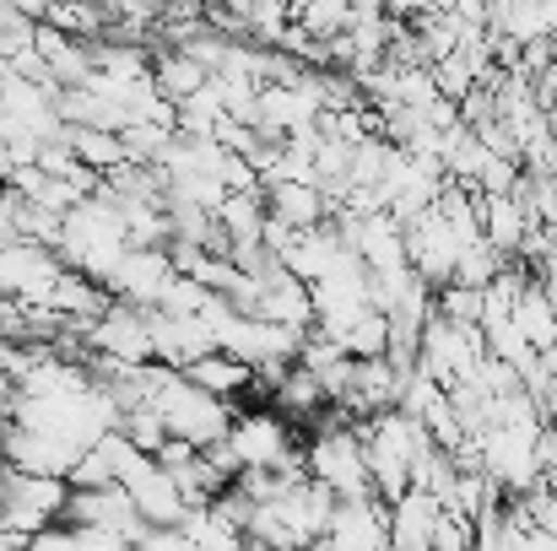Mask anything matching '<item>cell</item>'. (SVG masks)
Here are the masks:
<instances>
[{
	"mask_svg": "<svg viewBox=\"0 0 557 551\" xmlns=\"http://www.w3.org/2000/svg\"><path fill=\"white\" fill-rule=\"evenodd\" d=\"M211 222L227 238V254L233 249H249L265 233V195H222V205L211 211Z\"/></svg>",
	"mask_w": 557,
	"mask_h": 551,
	"instance_id": "obj_18",
	"label": "cell"
},
{
	"mask_svg": "<svg viewBox=\"0 0 557 551\" xmlns=\"http://www.w3.org/2000/svg\"><path fill=\"white\" fill-rule=\"evenodd\" d=\"M152 411L163 416L169 438H180V443H189V449H211V443H222L227 427H233V405H222L216 395L195 389L180 367H169V378H163Z\"/></svg>",
	"mask_w": 557,
	"mask_h": 551,
	"instance_id": "obj_3",
	"label": "cell"
},
{
	"mask_svg": "<svg viewBox=\"0 0 557 551\" xmlns=\"http://www.w3.org/2000/svg\"><path fill=\"white\" fill-rule=\"evenodd\" d=\"M304 465H309V481L331 487L336 503L347 498H373V481H369V460H363V443L347 422L342 405H325L309 427V443H304Z\"/></svg>",
	"mask_w": 557,
	"mask_h": 551,
	"instance_id": "obj_1",
	"label": "cell"
},
{
	"mask_svg": "<svg viewBox=\"0 0 557 551\" xmlns=\"http://www.w3.org/2000/svg\"><path fill=\"white\" fill-rule=\"evenodd\" d=\"M0 363H5V347H0Z\"/></svg>",
	"mask_w": 557,
	"mask_h": 551,
	"instance_id": "obj_31",
	"label": "cell"
},
{
	"mask_svg": "<svg viewBox=\"0 0 557 551\" xmlns=\"http://www.w3.org/2000/svg\"><path fill=\"white\" fill-rule=\"evenodd\" d=\"M331 400H325V389H320V378L309 373V367H287L282 378H276V389H271V411L276 416H287L293 427H314V416L325 411Z\"/></svg>",
	"mask_w": 557,
	"mask_h": 551,
	"instance_id": "obj_15",
	"label": "cell"
},
{
	"mask_svg": "<svg viewBox=\"0 0 557 551\" xmlns=\"http://www.w3.org/2000/svg\"><path fill=\"white\" fill-rule=\"evenodd\" d=\"M211 303V292L195 281V276H180L174 271V281L163 287V298H158V314H174V320H189V314H200Z\"/></svg>",
	"mask_w": 557,
	"mask_h": 551,
	"instance_id": "obj_24",
	"label": "cell"
},
{
	"mask_svg": "<svg viewBox=\"0 0 557 551\" xmlns=\"http://www.w3.org/2000/svg\"><path fill=\"white\" fill-rule=\"evenodd\" d=\"M22 551H76V530L71 525H44L22 541Z\"/></svg>",
	"mask_w": 557,
	"mask_h": 551,
	"instance_id": "obj_26",
	"label": "cell"
},
{
	"mask_svg": "<svg viewBox=\"0 0 557 551\" xmlns=\"http://www.w3.org/2000/svg\"><path fill=\"white\" fill-rule=\"evenodd\" d=\"M65 498H71V481L11 471V481H5V492H0V525L16 530V536H33V530H44V525H60Z\"/></svg>",
	"mask_w": 557,
	"mask_h": 551,
	"instance_id": "obj_8",
	"label": "cell"
},
{
	"mask_svg": "<svg viewBox=\"0 0 557 551\" xmlns=\"http://www.w3.org/2000/svg\"><path fill=\"white\" fill-rule=\"evenodd\" d=\"M433 314H444V320H455V325H482V314H487V287L444 281V287H433Z\"/></svg>",
	"mask_w": 557,
	"mask_h": 551,
	"instance_id": "obj_21",
	"label": "cell"
},
{
	"mask_svg": "<svg viewBox=\"0 0 557 551\" xmlns=\"http://www.w3.org/2000/svg\"><path fill=\"white\" fill-rule=\"evenodd\" d=\"M504 265H509V260H504L487 238H476L471 249H460V260H455V276H449V281H460V287H487Z\"/></svg>",
	"mask_w": 557,
	"mask_h": 551,
	"instance_id": "obj_22",
	"label": "cell"
},
{
	"mask_svg": "<svg viewBox=\"0 0 557 551\" xmlns=\"http://www.w3.org/2000/svg\"><path fill=\"white\" fill-rule=\"evenodd\" d=\"M174 281V265H169V249H125L114 276L103 281L109 298L120 303H136V309H158L163 287Z\"/></svg>",
	"mask_w": 557,
	"mask_h": 551,
	"instance_id": "obj_10",
	"label": "cell"
},
{
	"mask_svg": "<svg viewBox=\"0 0 557 551\" xmlns=\"http://www.w3.org/2000/svg\"><path fill=\"white\" fill-rule=\"evenodd\" d=\"M11 168H16V163H11V147H5V136H0V184L11 179Z\"/></svg>",
	"mask_w": 557,
	"mask_h": 551,
	"instance_id": "obj_28",
	"label": "cell"
},
{
	"mask_svg": "<svg viewBox=\"0 0 557 551\" xmlns=\"http://www.w3.org/2000/svg\"><path fill=\"white\" fill-rule=\"evenodd\" d=\"M509 320H515V330L531 341V352H547V347H557V303L542 292V281H536V276L520 287V298H515Z\"/></svg>",
	"mask_w": 557,
	"mask_h": 551,
	"instance_id": "obj_17",
	"label": "cell"
},
{
	"mask_svg": "<svg viewBox=\"0 0 557 551\" xmlns=\"http://www.w3.org/2000/svg\"><path fill=\"white\" fill-rule=\"evenodd\" d=\"M352 16H384V0H347Z\"/></svg>",
	"mask_w": 557,
	"mask_h": 551,
	"instance_id": "obj_27",
	"label": "cell"
},
{
	"mask_svg": "<svg viewBox=\"0 0 557 551\" xmlns=\"http://www.w3.org/2000/svg\"><path fill=\"white\" fill-rule=\"evenodd\" d=\"M120 433H125V443H131V449H141V454H158V449L169 443V427H163V416H158L152 405L120 411Z\"/></svg>",
	"mask_w": 557,
	"mask_h": 551,
	"instance_id": "obj_23",
	"label": "cell"
},
{
	"mask_svg": "<svg viewBox=\"0 0 557 551\" xmlns=\"http://www.w3.org/2000/svg\"><path fill=\"white\" fill-rule=\"evenodd\" d=\"M352 433H358L363 460H369L373 498L395 503V498L411 487V454H417V443H422V422H411L406 411H379V416L352 422Z\"/></svg>",
	"mask_w": 557,
	"mask_h": 551,
	"instance_id": "obj_2",
	"label": "cell"
},
{
	"mask_svg": "<svg viewBox=\"0 0 557 551\" xmlns=\"http://www.w3.org/2000/svg\"><path fill=\"white\" fill-rule=\"evenodd\" d=\"M120 487L131 492V503H136V514H141L147 530H180V519L189 514V503L180 498L174 476H169L152 454H136V460L125 465Z\"/></svg>",
	"mask_w": 557,
	"mask_h": 551,
	"instance_id": "obj_9",
	"label": "cell"
},
{
	"mask_svg": "<svg viewBox=\"0 0 557 551\" xmlns=\"http://www.w3.org/2000/svg\"><path fill=\"white\" fill-rule=\"evenodd\" d=\"M287 22H293L298 33H309L314 43H331L336 33L352 27V5H347V0H293V5H287Z\"/></svg>",
	"mask_w": 557,
	"mask_h": 551,
	"instance_id": "obj_20",
	"label": "cell"
},
{
	"mask_svg": "<svg viewBox=\"0 0 557 551\" xmlns=\"http://www.w3.org/2000/svg\"><path fill=\"white\" fill-rule=\"evenodd\" d=\"M82 347L98 352V358H109V363H120V367L152 363V309H136V303L109 298V309L87 325Z\"/></svg>",
	"mask_w": 557,
	"mask_h": 551,
	"instance_id": "obj_5",
	"label": "cell"
},
{
	"mask_svg": "<svg viewBox=\"0 0 557 551\" xmlns=\"http://www.w3.org/2000/svg\"><path fill=\"white\" fill-rule=\"evenodd\" d=\"M60 525H71V530H109V536H120L131 547L147 536V525H141V514H136V503H131V492L120 481L114 487H71Z\"/></svg>",
	"mask_w": 557,
	"mask_h": 551,
	"instance_id": "obj_7",
	"label": "cell"
},
{
	"mask_svg": "<svg viewBox=\"0 0 557 551\" xmlns=\"http://www.w3.org/2000/svg\"><path fill=\"white\" fill-rule=\"evenodd\" d=\"M195 389H206V395H216L222 405H233V400H244V395H255V367L238 363V358H227V352H206V358H195L189 367H180Z\"/></svg>",
	"mask_w": 557,
	"mask_h": 551,
	"instance_id": "obj_13",
	"label": "cell"
},
{
	"mask_svg": "<svg viewBox=\"0 0 557 551\" xmlns=\"http://www.w3.org/2000/svg\"><path fill=\"white\" fill-rule=\"evenodd\" d=\"M255 320H271V325H287V330L309 336L314 330V292H309V281L287 276L282 265L265 271L260 276V298H255Z\"/></svg>",
	"mask_w": 557,
	"mask_h": 551,
	"instance_id": "obj_11",
	"label": "cell"
},
{
	"mask_svg": "<svg viewBox=\"0 0 557 551\" xmlns=\"http://www.w3.org/2000/svg\"><path fill=\"white\" fill-rule=\"evenodd\" d=\"M147 76H152L158 98H169V103H185L189 92H200V87L211 82V71H206L189 49H158L152 65H147Z\"/></svg>",
	"mask_w": 557,
	"mask_h": 551,
	"instance_id": "obj_16",
	"label": "cell"
},
{
	"mask_svg": "<svg viewBox=\"0 0 557 551\" xmlns=\"http://www.w3.org/2000/svg\"><path fill=\"white\" fill-rule=\"evenodd\" d=\"M531 227H536V222H531V211L520 205V195H482V238H487L504 260L520 254V243H525Z\"/></svg>",
	"mask_w": 557,
	"mask_h": 551,
	"instance_id": "obj_14",
	"label": "cell"
},
{
	"mask_svg": "<svg viewBox=\"0 0 557 551\" xmlns=\"http://www.w3.org/2000/svg\"><path fill=\"white\" fill-rule=\"evenodd\" d=\"M271 5H293V0H271Z\"/></svg>",
	"mask_w": 557,
	"mask_h": 551,
	"instance_id": "obj_30",
	"label": "cell"
},
{
	"mask_svg": "<svg viewBox=\"0 0 557 551\" xmlns=\"http://www.w3.org/2000/svg\"><path fill=\"white\" fill-rule=\"evenodd\" d=\"M60 254L49 243H33V238H11L0 243V292L16 298L22 309H44L54 281H60Z\"/></svg>",
	"mask_w": 557,
	"mask_h": 551,
	"instance_id": "obj_6",
	"label": "cell"
},
{
	"mask_svg": "<svg viewBox=\"0 0 557 551\" xmlns=\"http://www.w3.org/2000/svg\"><path fill=\"white\" fill-rule=\"evenodd\" d=\"M476 547V519H460V514H438L433 525V541L428 551H471Z\"/></svg>",
	"mask_w": 557,
	"mask_h": 551,
	"instance_id": "obj_25",
	"label": "cell"
},
{
	"mask_svg": "<svg viewBox=\"0 0 557 551\" xmlns=\"http://www.w3.org/2000/svg\"><path fill=\"white\" fill-rule=\"evenodd\" d=\"M5 481H11V465H5V460H0V492H5Z\"/></svg>",
	"mask_w": 557,
	"mask_h": 551,
	"instance_id": "obj_29",
	"label": "cell"
},
{
	"mask_svg": "<svg viewBox=\"0 0 557 551\" xmlns=\"http://www.w3.org/2000/svg\"><path fill=\"white\" fill-rule=\"evenodd\" d=\"M265 216L293 227V233H309V227H325L331 222V200L320 184H265Z\"/></svg>",
	"mask_w": 557,
	"mask_h": 551,
	"instance_id": "obj_12",
	"label": "cell"
},
{
	"mask_svg": "<svg viewBox=\"0 0 557 551\" xmlns=\"http://www.w3.org/2000/svg\"><path fill=\"white\" fill-rule=\"evenodd\" d=\"M65 141H71L76 163H82L87 174H98V179H109L114 168H125V147H120L114 130H82V125H65Z\"/></svg>",
	"mask_w": 557,
	"mask_h": 551,
	"instance_id": "obj_19",
	"label": "cell"
},
{
	"mask_svg": "<svg viewBox=\"0 0 557 551\" xmlns=\"http://www.w3.org/2000/svg\"><path fill=\"white\" fill-rule=\"evenodd\" d=\"M227 449L238 454L244 471H276L287 465L304 443H298V427L287 416H276L271 405L260 411H233V427H227Z\"/></svg>",
	"mask_w": 557,
	"mask_h": 551,
	"instance_id": "obj_4",
	"label": "cell"
}]
</instances>
